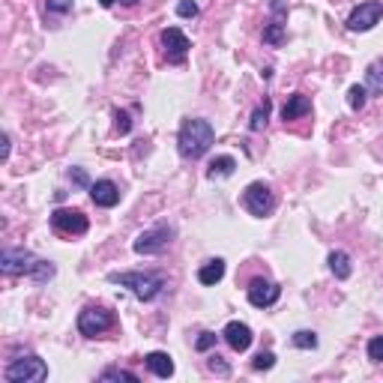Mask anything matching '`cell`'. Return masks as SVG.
Here are the masks:
<instances>
[{"label":"cell","instance_id":"6da1fadb","mask_svg":"<svg viewBox=\"0 0 383 383\" xmlns=\"http://www.w3.org/2000/svg\"><path fill=\"white\" fill-rule=\"evenodd\" d=\"M0 270H4V275H30L33 282L54 279V263L45 258H36L27 249H4Z\"/></svg>","mask_w":383,"mask_h":383},{"label":"cell","instance_id":"7a4b0ae2","mask_svg":"<svg viewBox=\"0 0 383 383\" xmlns=\"http://www.w3.org/2000/svg\"><path fill=\"white\" fill-rule=\"evenodd\" d=\"M215 141V129L210 126V120H201V117H189L183 126H180V135H177V147L183 159H201L203 153H210Z\"/></svg>","mask_w":383,"mask_h":383},{"label":"cell","instance_id":"3957f363","mask_svg":"<svg viewBox=\"0 0 383 383\" xmlns=\"http://www.w3.org/2000/svg\"><path fill=\"white\" fill-rule=\"evenodd\" d=\"M108 282L129 287L141 303H150V299H156L165 291V275H159V272H111Z\"/></svg>","mask_w":383,"mask_h":383},{"label":"cell","instance_id":"277c9868","mask_svg":"<svg viewBox=\"0 0 383 383\" xmlns=\"http://www.w3.org/2000/svg\"><path fill=\"white\" fill-rule=\"evenodd\" d=\"M4 377L9 383H39L48 377V365L36 353H24L4 368Z\"/></svg>","mask_w":383,"mask_h":383},{"label":"cell","instance_id":"5b68a950","mask_svg":"<svg viewBox=\"0 0 383 383\" xmlns=\"http://www.w3.org/2000/svg\"><path fill=\"white\" fill-rule=\"evenodd\" d=\"M114 327V311L105 308V306H87L81 308L78 315V332L84 339H96V335H102Z\"/></svg>","mask_w":383,"mask_h":383},{"label":"cell","instance_id":"8992f818","mask_svg":"<svg viewBox=\"0 0 383 383\" xmlns=\"http://www.w3.org/2000/svg\"><path fill=\"white\" fill-rule=\"evenodd\" d=\"M171 239H174L171 225H153V227H147V231H141L135 237L132 249H135L138 255H162V251L171 246Z\"/></svg>","mask_w":383,"mask_h":383},{"label":"cell","instance_id":"52a82bcc","mask_svg":"<svg viewBox=\"0 0 383 383\" xmlns=\"http://www.w3.org/2000/svg\"><path fill=\"white\" fill-rule=\"evenodd\" d=\"M243 207L258 215V219H263V215H270L275 210V195L272 189L267 183H249L246 192H243Z\"/></svg>","mask_w":383,"mask_h":383},{"label":"cell","instance_id":"ba28073f","mask_svg":"<svg viewBox=\"0 0 383 383\" xmlns=\"http://www.w3.org/2000/svg\"><path fill=\"white\" fill-rule=\"evenodd\" d=\"M383 18V0H365V4H359L351 9V15H347V27L353 33H365L371 30L375 24Z\"/></svg>","mask_w":383,"mask_h":383},{"label":"cell","instance_id":"9c48e42d","mask_svg":"<svg viewBox=\"0 0 383 383\" xmlns=\"http://www.w3.org/2000/svg\"><path fill=\"white\" fill-rule=\"evenodd\" d=\"M51 227L63 237H81L90 231V219L81 210H54L51 213Z\"/></svg>","mask_w":383,"mask_h":383},{"label":"cell","instance_id":"30bf717a","mask_svg":"<svg viewBox=\"0 0 383 383\" xmlns=\"http://www.w3.org/2000/svg\"><path fill=\"white\" fill-rule=\"evenodd\" d=\"M159 39H162V48H165V60L171 66H180L189 57L192 42H189V36L180 30V27H165Z\"/></svg>","mask_w":383,"mask_h":383},{"label":"cell","instance_id":"8fae6325","mask_svg":"<svg viewBox=\"0 0 383 383\" xmlns=\"http://www.w3.org/2000/svg\"><path fill=\"white\" fill-rule=\"evenodd\" d=\"M246 294H249V303L255 308H270V306L279 303L282 287L275 282H270V279H251L249 287H246Z\"/></svg>","mask_w":383,"mask_h":383},{"label":"cell","instance_id":"7c38bea8","mask_svg":"<svg viewBox=\"0 0 383 383\" xmlns=\"http://www.w3.org/2000/svg\"><path fill=\"white\" fill-rule=\"evenodd\" d=\"M272 18L263 27V42L267 45H282L284 42V18H287V0H270Z\"/></svg>","mask_w":383,"mask_h":383},{"label":"cell","instance_id":"4fadbf2b","mask_svg":"<svg viewBox=\"0 0 383 383\" xmlns=\"http://www.w3.org/2000/svg\"><path fill=\"white\" fill-rule=\"evenodd\" d=\"M222 339H225L227 344H231V351L243 353V351H249V347H251V341H255V332H251L249 323L231 320V323H227V327L222 329Z\"/></svg>","mask_w":383,"mask_h":383},{"label":"cell","instance_id":"5bb4252c","mask_svg":"<svg viewBox=\"0 0 383 383\" xmlns=\"http://www.w3.org/2000/svg\"><path fill=\"white\" fill-rule=\"evenodd\" d=\"M90 198H93L96 207L111 210L120 203V189H117V183H111V180H96V183L90 186Z\"/></svg>","mask_w":383,"mask_h":383},{"label":"cell","instance_id":"9a60e30c","mask_svg":"<svg viewBox=\"0 0 383 383\" xmlns=\"http://www.w3.org/2000/svg\"><path fill=\"white\" fill-rule=\"evenodd\" d=\"M311 111V99L303 93H294V96H287V102L282 108V117L284 120H299V117H306Z\"/></svg>","mask_w":383,"mask_h":383},{"label":"cell","instance_id":"2e32d148","mask_svg":"<svg viewBox=\"0 0 383 383\" xmlns=\"http://www.w3.org/2000/svg\"><path fill=\"white\" fill-rule=\"evenodd\" d=\"M147 368L153 371L156 377H162V380H168L174 375V359L168 356L165 351H153V353H147Z\"/></svg>","mask_w":383,"mask_h":383},{"label":"cell","instance_id":"e0dca14e","mask_svg":"<svg viewBox=\"0 0 383 383\" xmlns=\"http://www.w3.org/2000/svg\"><path fill=\"white\" fill-rule=\"evenodd\" d=\"M222 279H225V260L222 258H213L207 263H201V270H198L201 284H219Z\"/></svg>","mask_w":383,"mask_h":383},{"label":"cell","instance_id":"ac0fdd59","mask_svg":"<svg viewBox=\"0 0 383 383\" xmlns=\"http://www.w3.org/2000/svg\"><path fill=\"white\" fill-rule=\"evenodd\" d=\"M327 263H329V272L335 275V279H351V255L347 251H329V258H327Z\"/></svg>","mask_w":383,"mask_h":383},{"label":"cell","instance_id":"d6986e66","mask_svg":"<svg viewBox=\"0 0 383 383\" xmlns=\"http://www.w3.org/2000/svg\"><path fill=\"white\" fill-rule=\"evenodd\" d=\"M365 90L371 96H383V57H377L375 63L365 69Z\"/></svg>","mask_w":383,"mask_h":383},{"label":"cell","instance_id":"ffe728a7","mask_svg":"<svg viewBox=\"0 0 383 383\" xmlns=\"http://www.w3.org/2000/svg\"><path fill=\"white\" fill-rule=\"evenodd\" d=\"M234 168H237V159H234V156H215V159L207 165V177H210V180L231 177Z\"/></svg>","mask_w":383,"mask_h":383},{"label":"cell","instance_id":"44dd1931","mask_svg":"<svg viewBox=\"0 0 383 383\" xmlns=\"http://www.w3.org/2000/svg\"><path fill=\"white\" fill-rule=\"evenodd\" d=\"M270 108H272V102H270V99H263V102L255 108V114H251V123H249V129H251V132H260L263 126H267V120H270Z\"/></svg>","mask_w":383,"mask_h":383},{"label":"cell","instance_id":"7402d4cb","mask_svg":"<svg viewBox=\"0 0 383 383\" xmlns=\"http://www.w3.org/2000/svg\"><path fill=\"white\" fill-rule=\"evenodd\" d=\"M294 347H299V351H315L318 347V332H311V329H299L294 332Z\"/></svg>","mask_w":383,"mask_h":383},{"label":"cell","instance_id":"603a6c76","mask_svg":"<svg viewBox=\"0 0 383 383\" xmlns=\"http://www.w3.org/2000/svg\"><path fill=\"white\" fill-rule=\"evenodd\" d=\"M365 99H368V90L363 87V84H353V87L347 90V105H351L353 111H363V108H365Z\"/></svg>","mask_w":383,"mask_h":383},{"label":"cell","instance_id":"cb8c5ba5","mask_svg":"<svg viewBox=\"0 0 383 383\" xmlns=\"http://www.w3.org/2000/svg\"><path fill=\"white\" fill-rule=\"evenodd\" d=\"M99 380H102V383H108V380H129V383H138V375H135V371H126V368H105L102 375H99Z\"/></svg>","mask_w":383,"mask_h":383},{"label":"cell","instance_id":"d4e9b609","mask_svg":"<svg viewBox=\"0 0 383 383\" xmlns=\"http://www.w3.org/2000/svg\"><path fill=\"white\" fill-rule=\"evenodd\" d=\"M275 365V353L272 351H260L255 359H251V368L255 371H270Z\"/></svg>","mask_w":383,"mask_h":383},{"label":"cell","instance_id":"484cf974","mask_svg":"<svg viewBox=\"0 0 383 383\" xmlns=\"http://www.w3.org/2000/svg\"><path fill=\"white\" fill-rule=\"evenodd\" d=\"M365 353H368V359H371V363H383V335H375V339L368 341Z\"/></svg>","mask_w":383,"mask_h":383},{"label":"cell","instance_id":"4316f807","mask_svg":"<svg viewBox=\"0 0 383 383\" xmlns=\"http://www.w3.org/2000/svg\"><path fill=\"white\" fill-rule=\"evenodd\" d=\"M114 132L117 135H129L132 132V120L126 111H114Z\"/></svg>","mask_w":383,"mask_h":383},{"label":"cell","instance_id":"83f0119b","mask_svg":"<svg viewBox=\"0 0 383 383\" xmlns=\"http://www.w3.org/2000/svg\"><path fill=\"white\" fill-rule=\"evenodd\" d=\"M45 9L54 15H66V12H72V0H45Z\"/></svg>","mask_w":383,"mask_h":383},{"label":"cell","instance_id":"f1b7e54d","mask_svg":"<svg viewBox=\"0 0 383 383\" xmlns=\"http://www.w3.org/2000/svg\"><path fill=\"white\" fill-rule=\"evenodd\" d=\"M177 15L180 18H195L198 15V4H195V0H180V4H177Z\"/></svg>","mask_w":383,"mask_h":383},{"label":"cell","instance_id":"f546056e","mask_svg":"<svg viewBox=\"0 0 383 383\" xmlns=\"http://www.w3.org/2000/svg\"><path fill=\"white\" fill-rule=\"evenodd\" d=\"M207 365H210V371H215V375H222V377H227V375H231V365H227V363H225V359H222L219 353H213Z\"/></svg>","mask_w":383,"mask_h":383},{"label":"cell","instance_id":"4dcf8cb0","mask_svg":"<svg viewBox=\"0 0 383 383\" xmlns=\"http://www.w3.org/2000/svg\"><path fill=\"white\" fill-rule=\"evenodd\" d=\"M215 339H219V335H215V332H201V335H198V341H195V351H198V353L210 351V347L215 344Z\"/></svg>","mask_w":383,"mask_h":383},{"label":"cell","instance_id":"1f68e13d","mask_svg":"<svg viewBox=\"0 0 383 383\" xmlns=\"http://www.w3.org/2000/svg\"><path fill=\"white\" fill-rule=\"evenodd\" d=\"M69 177H72V183H75V186H84V189H90V186H93L84 168H72V171H69Z\"/></svg>","mask_w":383,"mask_h":383},{"label":"cell","instance_id":"d6a6232c","mask_svg":"<svg viewBox=\"0 0 383 383\" xmlns=\"http://www.w3.org/2000/svg\"><path fill=\"white\" fill-rule=\"evenodd\" d=\"M0 144H4V147H0V159H9V147H12V144H9V135H6V132H4V138H0Z\"/></svg>","mask_w":383,"mask_h":383},{"label":"cell","instance_id":"836d02e7","mask_svg":"<svg viewBox=\"0 0 383 383\" xmlns=\"http://www.w3.org/2000/svg\"><path fill=\"white\" fill-rule=\"evenodd\" d=\"M99 4H102V6H105V9H111V6H114V4H117V0H99Z\"/></svg>","mask_w":383,"mask_h":383},{"label":"cell","instance_id":"e575fe53","mask_svg":"<svg viewBox=\"0 0 383 383\" xmlns=\"http://www.w3.org/2000/svg\"><path fill=\"white\" fill-rule=\"evenodd\" d=\"M120 4H123V6H135L138 0H120Z\"/></svg>","mask_w":383,"mask_h":383}]
</instances>
